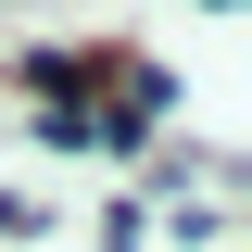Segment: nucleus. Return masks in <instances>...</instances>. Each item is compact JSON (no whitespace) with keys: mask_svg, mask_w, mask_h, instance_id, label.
I'll return each mask as SVG.
<instances>
[{"mask_svg":"<svg viewBox=\"0 0 252 252\" xmlns=\"http://www.w3.org/2000/svg\"><path fill=\"white\" fill-rule=\"evenodd\" d=\"M215 13H240V0H215Z\"/></svg>","mask_w":252,"mask_h":252,"instance_id":"1","label":"nucleus"}]
</instances>
